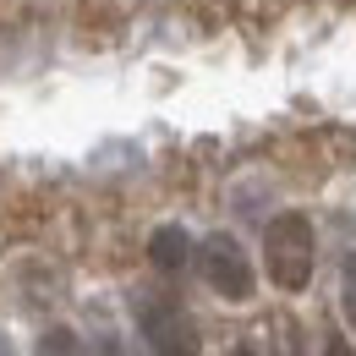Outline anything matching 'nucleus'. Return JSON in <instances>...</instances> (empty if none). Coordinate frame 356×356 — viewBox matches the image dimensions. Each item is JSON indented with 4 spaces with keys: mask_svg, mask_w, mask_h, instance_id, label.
Listing matches in <instances>:
<instances>
[{
    "mask_svg": "<svg viewBox=\"0 0 356 356\" xmlns=\"http://www.w3.org/2000/svg\"><path fill=\"white\" fill-rule=\"evenodd\" d=\"M83 356H132V346L115 340V334H99V340H88V351H83Z\"/></svg>",
    "mask_w": 356,
    "mask_h": 356,
    "instance_id": "obj_6",
    "label": "nucleus"
},
{
    "mask_svg": "<svg viewBox=\"0 0 356 356\" xmlns=\"http://www.w3.org/2000/svg\"><path fill=\"white\" fill-rule=\"evenodd\" d=\"M148 264L159 268V274H181V268L192 264V236L181 225H159L148 236Z\"/></svg>",
    "mask_w": 356,
    "mask_h": 356,
    "instance_id": "obj_4",
    "label": "nucleus"
},
{
    "mask_svg": "<svg viewBox=\"0 0 356 356\" xmlns=\"http://www.w3.org/2000/svg\"><path fill=\"white\" fill-rule=\"evenodd\" d=\"M230 356H252V351H247V346H236V351H230Z\"/></svg>",
    "mask_w": 356,
    "mask_h": 356,
    "instance_id": "obj_10",
    "label": "nucleus"
},
{
    "mask_svg": "<svg viewBox=\"0 0 356 356\" xmlns=\"http://www.w3.org/2000/svg\"><path fill=\"white\" fill-rule=\"evenodd\" d=\"M340 307H346V323L356 329V252L346 258V268H340Z\"/></svg>",
    "mask_w": 356,
    "mask_h": 356,
    "instance_id": "obj_5",
    "label": "nucleus"
},
{
    "mask_svg": "<svg viewBox=\"0 0 356 356\" xmlns=\"http://www.w3.org/2000/svg\"><path fill=\"white\" fill-rule=\"evenodd\" d=\"M39 356H72V334L66 329H49L44 340H39Z\"/></svg>",
    "mask_w": 356,
    "mask_h": 356,
    "instance_id": "obj_7",
    "label": "nucleus"
},
{
    "mask_svg": "<svg viewBox=\"0 0 356 356\" xmlns=\"http://www.w3.org/2000/svg\"><path fill=\"white\" fill-rule=\"evenodd\" d=\"M137 329L148 340V356H203V334H197L192 312L165 291L137 296Z\"/></svg>",
    "mask_w": 356,
    "mask_h": 356,
    "instance_id": "obj_2",
    "label": "nucleus"
},
{
    "mask_svg": "<svg viewBox=\"0 0 356 356\" xmlns=\"http://www.w3.org/2000/svg\"><path fill=\"white\" fill-rule=\"evenodd\" d=\"M312 264H318L312 220L296 214V209L274 214V220L264 225V268H268V280H274L285 296H296V291L312 285Z\"/></svg>",
    "mask_w": 356,
    "mask_h": 356,
    "instance_id": "obj_1",
    "label": "nucleus"
},
{
    "mask_svg": "<svg viewBox=\"0 0 356 356\" xmlns=\"http://www.w3.org/2000/svg\"><path fill=\"white\" fill-rule=\"evenodd\" d=\"M197 274L209 280V291L225 296V302H252V291H258V274H252V258L241 252V241L236 236H203L197 241Z\"/></svg>",
    "mask_w": 356,
    "mask_h": 356,
    "instance_id": "obj_3",
    "label": "nucleus"
},
{
    "mask_svg": "<svg viewBox=\"0 0 356 356\" xmlns=\"http://www.w3.org/2000/svg\"><path fill=\"white\" fill-rule=\"evenodd\" d=\"M323 356H356L351 340H340V334H323Z\"/></svg>",
    "mask_w": 356,
    "mask_h": 356,
    "instance_id": "obj_8",
    "label": "nucleus"
},
{
    "mask_svg": "<svg viewBox=\"0 0 356 356\" xmlns=\"http://www.w3.org/2000/svg\"><path fill=\"white\" fill-rule=\"evenodd\" d=\"M280 356H302V334H291V329H285V340H280Z\"/></svg>",
    "mask_w": 356,
    "mask_h": 356,
    "instance_id": "obj_9",
    "label": "nucleus"
}]
</instances>
